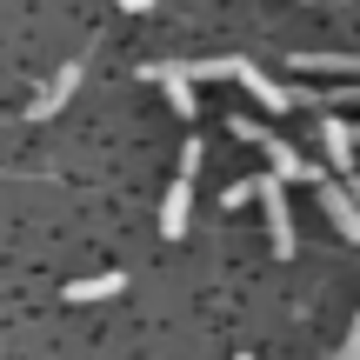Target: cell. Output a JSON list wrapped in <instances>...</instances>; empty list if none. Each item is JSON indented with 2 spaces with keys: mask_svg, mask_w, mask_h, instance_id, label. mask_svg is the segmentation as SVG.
Wrapping results in <instances>:
<instances>
[{
  "mask_svg": "<svg viewBox=\"0 0 360 360\" xmlns=\"http://www.w3.org/2000/svg\"><path fill=\"white\" fill-rule=\"evenodd\" d=\"M354 141H360V134L334 114V107H327V114H321V147H327V160H334L340 174H354Z\"/></svg>",
  "mask_w": 360,
  "mask_h": 360,
  "instance_id": "ba28073f",
  "label": "cell"
},
{
  "mask_svg": "<svg viewBox=\"0 0 360 360\" xmlns=\"http://www.w3.org/2000/svg\"><path fill=\"white\" fill-rule=\"evenodd\" d=\"M120 7H127V13H147V7H154V0H120Z\"/></svg>",
  "mask_w": 360,
  "mask_h": 360,
  "instance_id": "4fadbf2b",
  "label": "cell"
},
{
  "mask_svg": "<svg viewBox=\"0 0 360 360\" xmlns=\"http://www.w3.org/2000/svg\"><path fill=\"white\" fill-rule=\"evenodd\" d=\"M233 134H240L247 147H260V154L274 160V174H281V180H314V160H300V147H294V141H274L260 120H247V114H240V120H233Z\"/></svg>",
  "mask_w": 360,
  "mask_h": 360,
  "instance_id": "6da1fadb",
  "label": "cell"
},
{
  "mask_svg": "<svg viewBox=\"0 0 360 360\" xmlns=\"http://www.w3.org/2000/svg\"><path fill=\"white\" fill-rule=\"evenodd\" d=\"M247 200H254V180H233V187L220 193V207H247Z\"/></svg>",
  "mask_w": 360,
  "mask_h": 360,
  "instance_id": "8fae6325",
  "label": "cell"
},
{
  "mask_svg": "<svg viewBox=\"0 0 360 360\" xmlns=\"http://www.w3.org/2000/svg\"><path fill=\"white\" fill-rule=\"evenodd\" d=\"M340 360H360V321H354V334L340 340Z\"/></svg>",
  "mask_w": 360,
  "mask_h": 360,
  "instance_id": "7c38bea8",
  "label": "cell"
},
{
  "mask_svg": "<svg viewBox=\"0 0 360 360\" xmlns=\"http://www.w3.org/2000/svg\"><path fill=\"white\" fill-rule=\"evenodd\" d=\"M240 360H260V354H240Z\"/></svg>",
  "mask_w": 360,
  "mask_h": 360,
  "instance_id": "5bb4252c",
  "label": "cell"
},
{
  "mask_svg": "<svg viewBox=\"0 0 360 360\" xmlns=\"http://www.w3.org/2000/svg\"><path fill=\"white\" fill-rule=\"evenodd\" d=\"M233 80L254 94V107H274V114H287V107H294V87H281L274 74H260L254 60H233Z\"/></svg>",
  "mask_w": 360,
  "mask_h": 360,
  "instance_id": "5b68a950",
  "label": "cell"
},
{
  "mask_svg": "<svg viewBox=\"0 0 360 360\" xmlns=\"http://www.w3.org/2000/svg\"><path fill=\"white\" fill-rule=\"evenodd\" d=\"M74 87H80V60H67V67H60V74H53V80H47V87H40V101H34V107H27V114H34V120H53V114H60V107H67V101H74Z\"/></svg>",
  "mask_w": 360,
  "mask_h": 360,
  "instance_id": "52a82bcc",
  "label": "cell"
},
{
  "mask_svg": "<svg viewBox=\"0 0 360 360\" xmlns=\"http://www.w3.org/2000/svg\"><path fill=\"white\" fill-rule=\"evenodd\" d=\"M314 187H321V214L334 220L347 240H360V200H354L347 187H340V180H327V174H314Z\"/></svg>",
  "mask_w": 360,
  "mask_h": 360,
  "instance_id": "3957f363",
  "label": "cell"
},
{
  "mask_svg": "<svg viewBox=\"0 0 360 360\" xmlns=\"http://www.w3.org/2000/svg\"><path fill=\"white\" fill-rule=\"evenodd\" d=\"M120 287H127V274H94V281H74L67 287V300H74V307H87V300H107V294H120Z\"/></svg>",
  "mask_w": 360,
  "mask_h": 360,
  "instance_id": "30bf717a",
  "label": "cell"
},
{
  "mask_svg": "<svg viewBox=\"0 0 360 360\" xmlns=\"http://www.w3.org/2000/svg\"><path fill=\"white\" fill-rule=\"evenodd\" d=\"M254 200L267 207L274 254H281V260H294V214H287V180H281V174H260V180H254Z\"/></svg>",
  "mask_w": 360,
  "mask_h": 360,
  "instance_id": "7a4b0ae2",
  "label": "cell"
},
{
  "mask_svg": "<svg viewBox=\"0 0 360 360\" xmlns=\"http://www.w3.org/2000/svg\"><path fill=\"white\" fill-rule=\"evenodd\" d=\"M300 74H360V53H287Z\"/></svg>",
  "mask_w": 360,
  "mask_h": 360,
  "instance_id": "9c48e42d",
  "label": "cell"
},
{
  "mask_svg": "<svg viewBox=\"0 0 360 360\" xmlns=\"http://www.w3.org/2000/svg\"><path fill=\"white\" fill-rule=\"evenodd\" d=\"M147 80H160V87H167V107H174L180 120L200 114V107H193V74H187L180 60H154V67H147Z\"/></svg>",
  "mask_w": 360,
  "mask_h": 360,
  "instance_id": "8992f818",
  "label": "cell"
},
{
  "mask_svg": "<svg viewBox=\"0 0 360 360\" xmlns=\"http://www.w3.org/2000/svg\"><path fill=\"white\" fill-rule=\"evenodd\" d=\"M187 220H193V167H180L174 187H167V200H160V233L180 240V233H187Z\"/></svg>",
  "mask_w": 360,
  "mask_h": 360,
  "instance_id": "277c9868",
  "label": "cell"
}]
</instances>
